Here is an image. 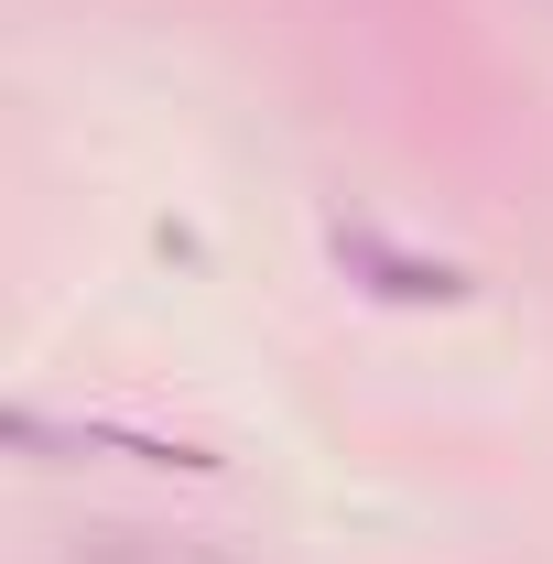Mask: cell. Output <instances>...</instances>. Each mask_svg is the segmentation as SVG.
<instances>
[{
	"mask_svg": "<svg viewBox=\"0 0 553 564\" xmlns=\"http://www.w3.org/2000/svg\"><path fill=\"white\" fill-rule=\"evenodd\" d=\"M337 272L358 282V293H380V304H467V272H456V261L402 250V239H380V228H337Z\"/></svg>",
	"mask_w": 553,
	"mask_h": 564,
	"instance_id": "obj_1",
	"label": "cell"
}]
</instances>
